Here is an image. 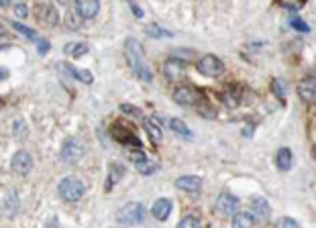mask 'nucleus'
<instances>
[{
	"label": "nucleus",
	"mask_w": 316,
	"mask_h": 228,
	"mask_svg": "<svg viewBox=\"0 0 316 228\" xmlns=\"http://www.w3.org/2000/svg\"><path fill=\"white\" fill-rule=\"evenodd\" d=\"M125 55H127V61L131 65L133 74H135L139 79H143V81H151V72H149V68L143 61V47H141V43L137 39H133V37L127 39Z\"/></svg>",
	"instance_id": "nucleus-1"
},
{
	"label": "nucleus",
	"mask_w": 316,
	"mask_h": 228,
	"mask_svg": "<svg viewBox=\"0 0 316 228\" xmlns=\"http://www.w3.org/2000/svg\"><path fill=\"white\" fill-rule=\"evenodd\" d=\"M84 191H86L84 182H82L80 177H74V175L63 177L61 182H59V186H57V193L61 195V200H65V202H78V200H82Z\"/></svg>",
	"instance_id": "nucleus-2"
},
{
	"label": "nucleus",
	"mask_w": 316,
	"mask_h": 228,
	"mask_svg": "<svg viewBox=\"0 0 316 228\" xmlns=\"http://www.w3.org/2000/svg\"><path fill=\"white\" fill-rule=\"evenodd\" d=\"M116 220L123 226H133V224H141L145 220V206L139 202H129L116 212Z\"/></svg>",
	"instance_id": "nucleus-3"
},
{
	"label": "nucleus",
	"mask_w": 316,
	"mask_h": 228,
	"mask_svg": "<svg viewBox=\"0 0 316 228\" xmlns=\"http://www.w3.org/2000/svg\"><path fill=\"white\" fill-rule=\"evenodd\" d=\"M198 72L208 76V77H219L225 74V63L216 55H204L198 61Z\"/></svg>",
	"instance_id": "nucleus-4"
},
{
	"label": "nucleus",
	"mask_w": 316,
	"mask_h": 228,
	"mask_svg": "<svg viewBox=\"0 0 316 228\" xmlns=\"http://www.w3.org/2000/svg\"><path fill=\"white\" fill-rule=\"evenodd\" d=\"M82 155H84V145H82V141H78L76 137L65 139L63 147H61V159L65 163H76L78 159H82Z\"/></svg>",
	"instance_id": "nucleus-5"
},
{
	"label": "nucleus",
	"mask_w": 316,
	"mask_h": 228,
	"mask_svg": "<svg viewBox=\"0 0 316 228\" xmlns=\"http://www.w3.org/2000/svg\"><path fill=\"white\" fill-rule=\"evenodd\" d=\"M112 137L119 141L121 145H125V147H131V149H141V141L133 135V130L131 128H125L121 122L119 124H114L112 126Z\"/></svg>",
	"instance_id": "nucleus-6"
},
{
	"label": "nucleus",
	"mask_w": 316,
	"mask_h": 228,
	"mask_svg": "<svg viewBox=\"0 0 316 228\" xmlns=\"http://www.w3.org/2000/svg\"><path fill=\"white\" fill-rule=\"evenodd\" d=\"M237 208H239V200L232 193H226V191L221 193L219 200L214 202V210L219 212L221 216H232L237 212Z\"/></svg>",
	"instance_id": "nucleus-7"
},
{
	"label": "nucleus",
	"mask_w": 316,
	"mask_h": 228,
	"mask_svg": "<svg viewBox=\"0 0 316 228\" xmlns=\"http://www.w3.org/2000/svg\"><path fill=\"white\" fill-rule=\"evenodd\" d=\"M10 167L14 173H19V175H27L33 167V157L29 151H16L10 159Z\"/></svg>",
	"instance_id": "nucleus-8"
},
{
	"label": "nucleus",
	"mask_w": 316,
	"mask_h": 228,
	"mask_svg": "<svg viewBox=\"0 0 316 228\" xmlns=\"http://www.w3.org/2000/svg\"><path fill=\"white\" fill-rule=\"evenodd\" d=\"M186 70H188V65H186V61H181V59H168L165 61V65H163V74H165V77L168 79H172V81H178V79H181L186 76Z\"/></svg>",
	"instance_id": "nucleus-9"
},
{
	"label": "nucleus",
	"mask_w": 316,
	"mask_h": 228,
	"mask_svg": "<svg viewBox=\"0 0 316 228\" xmlns=\"http://www.w3.org/2000/svg\"><path fill=\"white\" fill-rule=\"evenodd\" d=\"M198 92L192 88V86H180L174 90V102L181 104V106H192L198 102Z\"/></svg>",
	"instance_id": "nucleus-10"
},
{
	"label": "nucleus",
	"mask_w": 316,
	"mask_h": 228,
	"mask_svg": "<svg viewBox=\"0 0 316 228\" xmlns=\"http://www.w3.org/2000/svg\"><path fill=\"white\" fill-rule=\"evenodd\" d=\"M35 19H37L41 25H45V27H55V25L59 23L57 12H55L51 6H47V4H39V6L35 8Z\"/></svg>",
	"instance_id": "nucleus-11"
},
{
	"label": "nucleus",
	"mask_w": 316,
	"mask_h": 228,
	"mask_svg": "<svg viewBox=\"0 0 316 228\" xmlns=\"http://www.w3.org/2000/svg\"><path fill=\"white\" fill-rule=\"evenodd\" d=\"M76 10L82 19H94L100 10V2L98 0H76Z\"/></svg>",
	"instance_id": "nucleus-12"
},
{
	"label": "nucleus",
	"mask_w": 316,
	"mask_h": 228,
	"mask_svg": "<svg viewBox=\"0 0 316 228\" xmlns=\"http://www.w3.org/2000/svg\"><path fill=\"white\" fill-rule=\"evenodd\" d=\"M296 90H298V96H300L304 102L316 100V77H304L300 84H298Z\"/></svg>",
	"instance_id": "nucleus-13"
},
{
	"label": "nucleus",
	"mask_w": 316,
	"mask_h": 228,
	"mask_svg": "<svg viewBox=\"0 0 316 228\" xmlns=\"http://www.w3.org/2000/svg\"><path fill=\"white\" fill-rule=\"evenodd\" d=\"M251 208H253V210H251L253 216H255L257 220H268V218H270L271 208H270L268 200L261 198V195H253V198H251Z\"/></svg>",
	"instance_id": "nucleus-14"
},
{
	"label": "nucleus",
	"mask_w": 316,
	"mask_h": 228,
	"mask_svg": "<svg viewBox=\"0 0 316 228\" xmlns=\"http://www.w3.org/2000/svg\"><path fill=\"white\" fill-rule=\"evenodd\" d=\"M176 188L192 193V191H198L202 188V179L198 175H181V177L176 179Z\"/></svg>",
	"instance_id": "nucleus-15"
},
{
	"label": "nucleus",
	"mask_w": 316,
	"mask_h": 228,
	"mask_svg": "<svg viewBox=\"0 0 316 228\" xmlns=\"http://www.w3.org/2000/svg\"><path fill=\"white\" fill-rule=\"evenodd\" d=\"M170 212H172V202L168 198H159L151 208V214L155 220H168Z\"/></svg>",
	"instance_id": "nucleus-16"
},
{
	"label": "nucleus",
	"mask_w": 316,
	"mask_h": 228,
	"mask_svg": "<svg viewBox=\"0 0 316 228\" xmlns=\"http://www.w3.org/2000/svg\"><path fill=\"white\" fill-rule=\"evenodd\" d=\"M143 124L147 128V135H149V139H151V143L157 145L161 141V122L157 118H145Z\"/></svg>",
	"instance_id": "nucleus-17"
},
{
	"label": "nucleus",
	"mask_w": 316,
	"mask_h": 228,
	"mask_svg": "<svg viewBox=\"0 0 316 228\" xmlns=\"http://www.w3.org/2000/svg\"><path fill=\"white\" fill-rule=\"evenodd\" d=\"M275 165L279 171H288L292 167V151L288 149V147H281V149H277L275 153Z\"/></svg>",
	"instance_id": "nucleus-18"
},
{
	"label": "nucleus",
	"mask_w": 316,
	"mask_h": 228,
	"mask_svg": "<svg viewBox=\"0 0 316 228\" xmlns=\"http://www.w3.org/2000/svg\"><path fill=\"white\" fill-rule=\"evenodd\" d=\"M125 171H127V169H125L123 163H110V167H108V182H106V190L114 188V186H116V182H119V179H123Z\"/></svg>",
	"instance_id": "nucleus-19"
},
{
	"label": "nucleus",
	"mask_w": 316,
	"mask_h": 228,
	"mask_svg": "<svg viewBox=\"0 0 316 228\" xmlns=\"http://www.w3.org/2000/svg\"><path fill=\"white\" fill-rule=\"evenodd\" d=\"M255 226V216L249 212H237L232 216V228H253Z\"/></svg>",
	"instance_id": "nucleus-20"
},
{
	"label": "nucleus",
	"mask_w": 316,
	"mask_h": 228,
	"mask_svg": "<svg viewBox=\"0 0 316 228\" xmlns=\"http://www.w3.org/2000/svg\"><path fill=\"white\" fill-rule=\"evenodd\" d=\"M16 210H19V193L12 190V191L6 193V200H4V204H2V212H4L6 216H14Z\"/></svg>",
	"instance_id": "nucleus-21"
},
{
	"label": "nucleus",
	"mask_w": 316,
	"mask_h": 228,
	"mask_svg": "<svg viewBox=\"0 0 316 228\" xmlns=\"http://www.w3.org/2000/svg\"><path fill=\"white\" fill-rule=\"evenodd\" d=\"M61 68L65 70V72H68L70 76H74L76 79H80V81H84V84H92V81H94V76L88 72V70H76V68H72V65H68V63H61Z\"/></svg>",
	"instance_id": "nucleus-22"
},
{
	"label": "nucleus",
	"mask_w": 316,
	"mask_h": 228,
	"mask_svg": "<svg viewBox=\"0 0 316 228\" xmlns=\"http://www.w3.org/2000/svg\"><path fill=\"white\" fill-rule=\"evenodd\" d=\"M145 33H147L149 37H153V39H170V37H174L172 31L163 29V27H159V25H155V23L145 25Z\"/></svg>",
	"instance_id": "nucleus-23"
},
{
	"label": "nucleus",
	"mask_w": 316,
	"mask_h": 228,
	"mask_svg": "<svg viewBox=\"0 0 316 228\" xmlns=\"http://www.w3.org/2000/svg\"><path fill=\"white\" fill-rule=\"evenodd\" d=\"M88 45L86 43H78V41H74V43H68V45H65V49H63V51L65 53H68L70 57H82V55H86L88 53Z\"/></svg>",
	"instance_id": "nucleus-24"
},
{
	"label": "nucleus",
	"mask_w": 316,
	"mask_h": 228,
	"mask_svg": "<svg viewBox=\"0 0 316 228\" xmlns=\"http://www.w3.org/2000/svg\"><path fill=\"white\" fill-rule=\"evenodd\" d=\"M170 126H172L174 133H176L178 137H181V139H190V137H192L190 128L186 126V122H184V120H180V118H172V120H170Z\"/></svg>",
	"instance_id": "nucleus-25"
},
{
	"label": "nucleus",
	"mask_w": 316,
	"mask_h": 228,
	"mask_svg": "<svg viewBox=\"0 0 316 228\" xmlns=\"http://www.w3.org/2000/svg\"><path fill=\"white\" fill-rule=\"evenodd\" d=\"M12 29L14 31H19L21 35H25L27 39H31L33 43H37L39 41V37H37V33L33 31V29H29V27H25V25H21V23H12Z\"/></svg>",
	"instance_id": "nucleus-26"
},
{
	"label": "nucleus",
	"mask_w": 316,
	"mask_h": 228,
	"mask_svg": "<svg viewBox=\"0 0 316 228\" xmlns=\"http://www.w3.org/2000/svg\"><path fill=\"white\" fill-rule=\"evenodd\" d=\"M135 167H137V171H141V173H145V175H147V173H153L157 165H155L153 161H149V159L145 157V159H141L139 163H135Z\"/></svg>",
	"instance_id": "nucleus-27"
},
{
	"label": "nucleus",
	"mask_w": 316,
	"mask_h": 228,
	"mask_svg": "<svg viewBox=\"0 0 316 228\" xmlns=\"http://www.w3.org/2000/svg\"><path fill=\"white\" fill-rule=\"evenodd\" d=\"M223 102L226 104V106H230V108H235L241 100H239V94L237 92H232V90H226L225 94H223Z\"/></svg>",
	"instance_id": "nucleus-28"
},
{
	"label": "nucleus",
	"mask_w": 316,
	"mask_h": 228,
	"mask_svg": "<svg viewBox=\"0 0 316 228\" xmlns=\"http://www.w3.org/2000/svg\"><path fill=\"white\" fill-rule=\"evenodd\" d=\"M275 228H300V226H298V222H296L294 218H290V216H281V218L275 220Z\"/></svg>",
	"instance_id": "nucleus-29"
},
{
	"label": "nucleus",
	"mask_w": 316,
	"mask_h": 228,
	"mask_svg": "<svg viewBox=\"0 0 316 228\" xmlns=\"http://www.w3.org/2000/svg\"><path fill=\"white\" fill-rule=\"evenodd\" d=\"M290 27L296 29V31H300V33H308L310 31V27L302 19H298V16H292V19H290Z\"/></svg>",
	"instance_id": "nucleus-30"
},
{
	"label": "nucleus",
	"mask_w": 316,
	"mask_h": 228,
	"mask_svg": "<svg viewBox=\"0 0 316 228\" xmlns=\"http://www.w3.org/2000/svg\"><path fill=\"white\" fill-rule=\"evenodd\" d=\"M178 228H200V220H198L196 216H186L178 224Z\"/></svg>",
	"instance_id": "nucleus-31"
},
{
	"label": "nucleus",
	"mask_w": 316,
	"mask_h": 228,
	"mask_svg": "<svg viewBox=\"0 0 316 228\" xmlns=\"http://www.w3.org/2000/svg\"><path fill=\"white\" fill-rule=\"evenodd\" d=\"M271 90L275 92V96L279 98V100L284 102V98H286V92H284V84H281V79H273V81H271Z\"/></svg>",
	"instance_id": "nucleus-32"
},
{
	"label": "nucleus",
	"mask_w": 316,
	"mask_h": 228,
	"mask_svg": "<svg viewBox=\"0 0 316 228\" xmlns=\"http://www.w3.org/2000/svg\"><path fill=\"white\" fill-rule=\"evenodd\" d=\"M279 4L284 8H290V10H298L304 6V0H279Z\"/></svg>",
	"instance_id": "nucleus-33"
},
{
	"label": "nucleus",
	"mask_w": 316,
	"mask_h": 228,
	"mask_svg": "<svg viewBox=\"0 0 316 228\" xmlns=\"http://www.w3.org/2000/svg\"><path fill=\"white\" fill-rule=\"evenodd\" d=\"M25 130H27V126H25L23 120H16V122H14V137L23 139V137H25Z\"/></svg>",
	"instance_id": "nucleus-34"
},
{
	"label": "nucleus",
	"mask_w": 316,
	"mask_h": 228,
	"mask_svg": "<svg viewBox=\"0 0 316 228\" xmlns=\"http://www.w3.org/2000/svg\"><path fill=\"white\" fill-rule=\"evenodd\" d=\"M121 112H129V114H133V116H143L141 110L135 108V106H131V104H121Z\"/></svg>",
	"instance_id": "nucleus-35"
},
{
	"label": "nucleus",
	"mask_w": 316,
	"mask_h": 228,
	"mask_svg": "<svg viewBox=\"0 0 316 228\" xmlns=\"http://www.w3.org/2000/svg\"><path fill=\"white\" fill-rule=\"evenodd\" d=\"M14 14L19 16V19H27V16H29V8L25 4H16L14 6Z\"/></svg>",
	"instance_id": "nucleus-36"
},
{
	"label": "nucleus",
	"mask_w": 316,
	"mask_h": 228,
	"mask_svg": "<svg viewBox=\"0 0 316 228\" xmlns=\"http://www.w3.org/2000/svg\"><path fill=\"white\" fill-rule=\"evenodd\" d=\"M37 47H39V55H45V53L49 51V41L39 39V41H37Z\"/></svg>",
	"instance_id": "nucleus-37"
},
{
	"label": "nucleus",
	"mask_w": 316,
	"mask_h": 228,
	"mask_svg": "<svg viewBox=\"0 0 316 228\" xmlns=\"http://www.w3.org/2000/svg\"><path fill=\"white\" fill-rule=\"evenodd\" d=\"M127 2H129V6H131V10H133V14H135L137 16V19H143V10L135 4V2H133V0H127Z\"/></svg>",
	"instance_id": "nucleus-38"
},
{
	"label": "nucleus",
	"mask_w": 316,
	"mask_h": 228,
	"mask_svg": "<svg viewBox=\"0 0 316 228\" xmlns=\"http://www.w3.org/2000/svg\"><path fill=\"white\" fill-rule=\"evenodd\" d=\"M12 41L6 37V35H2V33H0V49H2V47H8Z\"/></svg>",
	"instance_id": "nucleus-39"
},
{
	"label": "nucleus",
	"mask_w": 316,
	"mask_h": 228,
	"mask_svg": "<svg viewBox=\"0 0 316 228\" xmlns=\"http://www.w3.org/2000/svg\"><path fill=\"white\" fill-rule=\"evenodd\" d=\"M45 228H57V218H51V220L45 224Z\"/></svg>",
	"instance_id": "nucleus-40"
},
{
	"label": "nucleus",
	"mask_w": 316,
	"mask_h": 228,
	"mask_svg": "<svg viewBox=\"0 0 316 228\" xmlns=\"http://www.w3.org/2000/svg\"><path fill=\"white\" fill-rule=\"evenodd\" d=\"M251 133H253V128H251V126H245V130H243V135H245V137H251Z\"/></svg>",
	"instance_id": "nucleus-41"
},
{
	"label": "nucleus",
	"mask_w": 316,
	"mask_h": 228,
	"mask_svg": "<svg viewBox=\"0 0 316 228\" xmlns=\"http://www.w3.org/2000/svg\"><path fill=\"white\" fill-rule=\"evenodd\" d=\"M0 6H2V8H8V6H10V0H0Z\"/></svg>",
	"instance_id": "nucleus-42"
},
{
	"label": "nucleus",
	"mask_w": 316,
	"mask_h": 228,
	"mask_svg": "<svg viewBox=\"0 0 316 228\" xmlns=\"http://www.w3.org/2000/svg\"><path fill=\"white\" fill-rule=\"evenodd\" d=\"M6 76H8V72H6V70H0V79H4Z\"/></svg>",
	"instance_id": "nucleus-43"
},
{
	"label": "nucleus",
	"mask_w": 316,
	"mask_h": 228,
	"mask_svg": "<svg viewBox=\"0 0 316 228\" xmlns=\"http://www.w3.org/2000/svg\"><path fill=\"white\" fill-rule=\"evenodd\" d=\"M312 155H314V159H316V147H314V149H312Z\"/></svg>",
	"instance_id": "nucleus-44"
},
{
	"label": "nucleus",
	"mask_w": 316,
	"mask_h": 228,
	"mask_svg": "<svg viewBox=\"0 0 316 228\" xmlns=\"http://www.w3.org/2000/svg\"><path fill=\"white\" fill-rule=\"evenodd\" d=\"M2 29H4V27H2V23H0V33H2Z\"/></svg>",
	"instance_id": "nucleus-45"
}]
</instances>
